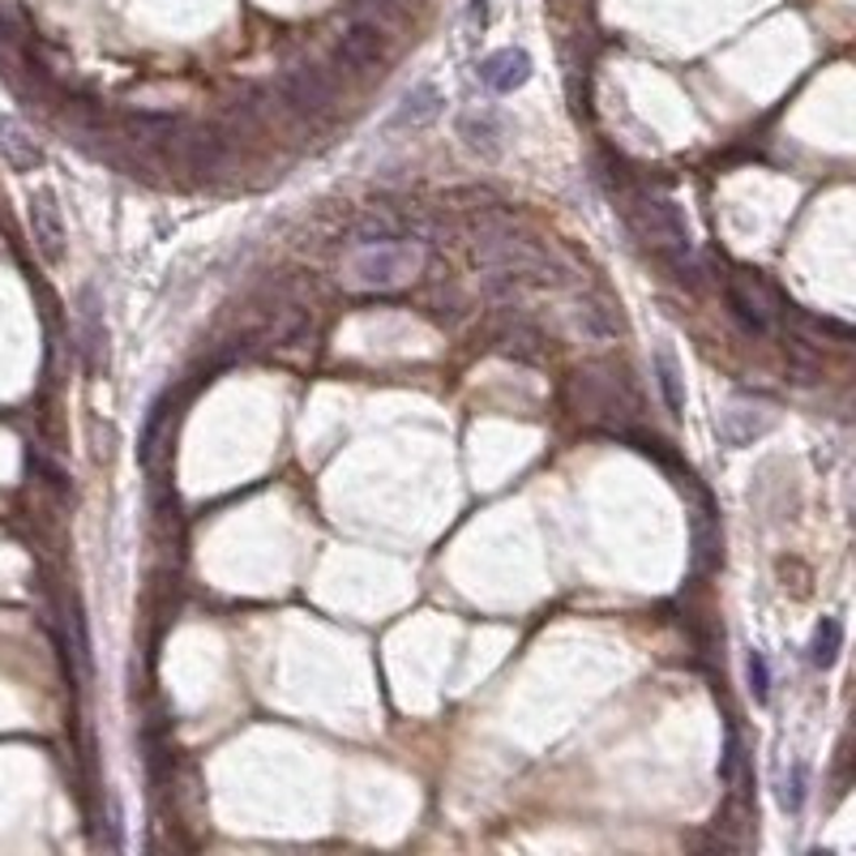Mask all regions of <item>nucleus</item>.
Wrapping results in <instances>:
<instances>
[{
    "label": "nucleus",
    "mask_w": 856,
    "mask_h": 856,
    "mask_svg": "<svg viewBox=\"0 0 856 856\" xmlns=\"http://www.w3.org/2000/svg\"><path fill=\"white\" fill-rule=\"evenodd\" d=\"M630 223L668 266L677 270L681 283H698L703 270H698V258H694V240H689V228H685V219L677 214L673 202L634 193L630 198Z\"/></svg>",
    "instance_id": "nucleus-1"
},
{
    "label": "nucleus",
    "mask_w": 856,
    "mask_h": 856,
    "mask_svg": "<svg viewBox=\"0 0 856 856\" xmlns=\"http://www.w3.org/2000/svg\"><path fill=\"white\" fill-rule=\"evenodd\" d=\"M437 117H442V90L433 87V82H424V87L403 94V103H399L394 117H390V129H424V124H433Z\"/></svg>",
    "instance_id": "nucleus-11"
},
{
    "label": "nucleus",
    "mask_w": 856,
    "mask_h": 856,
    "mask_svg": "<svg viewBox=\"0 0 856 856\" xmlns=\"http://www.w3.org/2000/svg\"><path fill=\"white\" fill-rule=\"evenodd\" d=\"M82 348H87V369L99 373L103 369V352H108V330H103V313H99V295L94 288L82 292Z\"/></svg>",
    "instance_id": "nucleus-12"
},
{
    "label": "nucleus",
    "mask_w": 856,
    "mask_h": 856,
    "mask_svg": "<svg viewBox=\"0 0 856 856\" xmlns=\"http://www.w3.org/2000/svg\"><path fill=\"white\" fill-rule=\"evenodd\" d=\"M459 138H463V147L480 154V159H502L505 150V129L497 112H489V108H472V112H463L459 120Z\"/></svg>",
    "instance_id": "nucleus-8"
},
{
    "label": "nucleus",
    "mask_w": 856,
    "mask_h": 856,
    "mask_svg": "<svg viewBox=\"0 0 856 856\" xmlns=\"http://www.w3.org/2000/svg\"><path fill=\"white\" fill-rule=\"evenodd\" d=\"M382 34L385 30L377 27V22H355V27H348V34H343V43H339L334 60H339V64H348L352 73H364V69L382 64L385 60V39Z\"/></svg>",
    "instance_id": "nucleus-6"
},
{
    "label": "nucleus",
    "mask_w": 856,
    "mask_h": 856,
    "mask_svg": "<svg viewBox=\"0 0 856 856\" xmlns=\"http://www.w3.org/2000/svg\"><path fill=\"white\" fill-rule=\"evenodd\" d=\"M719 784L741 797L745 793V749H741V737L728 728V737H724V754H719Z\"/></svg>",
    "instance_id": "nucleus-15"
},
{
    "label": "nucleus",
    "mask_w": 856,
    "mask_h": 856,
    "mask_svg": "<svg viewBox=\"0 0 856 856\" xmlns=\"http://www.w3.org/2000/svg\"><path fill=\"white\" fill-rule=\"evenodd\" d=\"M745 673H749V689H754V698H758V703H767V698H771L767 655H763V651H749V659H745Z\"/></svg>",
    "instance_id": "nucleus-19"
},
{
    "label": "nucleus",
    "mask_w": 856,
    "mask_h": 856,
    "mask_svg": "<svg viewBox=\"0 0 856 856\" xmlns=\"http://www.w3.org/2000/svg\"><path fill=\"white\" fill-rule=\"evenodd\" d=\"M30 236L48 266H57L64 258V214H60L52 189H34V198H30Z\"/></svg>",
    "instance_id": "nucleus-4"
},
{
    "label": "nucleus",
    "mask_w": 856,
    "mask_h": 856,
    "mask_svg": "<svg viewBox=\"0 0 856 856\" xmlns=\"http://www.w3.org/2000/svg\"><path fill=\"white\" fill-rule=\"evenodd\" d=\"M180 159L193 172H214L223 163V138L214 129H193L189 138H180Z\"/></svg>",
    "instance_id": "nucleus-13"
},
{
    "label": "nucleus",
    "mask_w": 856,
    "mask_h": 856,
    "mask_svg": "<svg viewBox=\"0 0 856 856\" xmlns=\"http://www.w3.org/2000/svg\"><path fill=\"white\" fill-rule=\"evenodd\" d=\"M771 429H775V403L754 399V394H737V399L719 412V442L728 445V450L754 445L758 437H767Z\"/></svg>",
    "instance_id": "nucleus-3"
},
{
    "label": "nucleus",
    "mask_w": 856,
    "mask_h": 856,
    "mask_svg": "<svg viewBox=\"0 0 856 856\" xmlns=\"http://www.w3.org/2000/svg\"><path fill=\"white\" fill-rule=\"evenodd\" d=\"M177 129H180V120L168 117V112H138V117H129V133H133V138H142V142L172 138Z\"/></svg>",
    "instance_id": "nucleus-17"
},
{
    "label": "nucleus",
    "mask_w": 856,
    "mask_h": 856,
    "mask_svg": "<svg viewBox=\"0 0 856 856\" xmlns=\"http://www.w3.org/2000/svg\"><path fill=\"white\" fill-rule=\"evenodd\" d=\"M163 415H168V399H159L147 415V429H142V442H138V463H147L154 459V442H159V429H163Z\"/></svg>",
    "instance_id": "nucleus-18"
},
{
    "label": "nucleus",
    "mask_w": 856,
    "mask_h": 856,
    "mask_svg": "<svg viewBox=\"0 0 856 856\" xmlns=\"http://www.w3.org/2000/svg\"><path fill=\"white\" fill-rule=\"evenodd\" d=\"M424 262V253L415 244H394V240H382V244H364L348 262V283L352 288H369V292H385V288H403L415 270Z\"/></svg>",
    "instance_id": "nucleus-2"
},
{
    "label": "nucleus",
    "mask_w": 856,
    "mask_h": 856,
    "mask_svg": "<svg viewBox=\"0 0 856 856\" xmlns=\"http://www.w3.org/2000/svg\"><path fill=\"white\" fill-rule=\"evenodd\" d=\"M484 27H489V0H472V9H467V34H480Z\"/></svg>",
    "instance_id": "nucleus-21"
},
{
    "label": "nucleus",
    "mask_w": 856,
    "mask_h": 856,
    "mask_svg": "<svg viewBox=\"0 0 856 856\" xmlns=\"http://www.w3.org/2000/svg\"><path fill=\"white\" fill-rule=\"evenodd\" d=\"M527 78H532V57L523 48H502L480 64V82L493 94H514L518 87H527Z\"/></svg>",
    "instance_id": "nucleus-7"
},
{
    "label": "nucleus",
    "mask_w": 856,
    "mask_h": 856,
    "mask_svg": "<svg viewBox=\"0 0 856 856\" xmlns=\"http://www.w3.org/2000/svg\"><path fill=\"white\" fill-rule=\"evenodd\" d=\"M728 313L737 318L745 334H767L771 330L767 295L754 279H728Z\"/></svg>",
    "instance_id": "nucleus-9"
},
{
    "label": "nucleus",
    "mask_w": 856,
    "mask_h": 856,
    "mask_svg": "<svg viewBox=\"0 0 856 856\" xmlns=\"http://www.w3.org/2000/svg\"><path fill=\"white\" fill-rule=\"evenodd\" d=\"M784 805H788L793 814L805 805V763H793V771H788V779H784Z\"/></svg>",
    "instance_id": "nucleus-20"
},
{
    "label": "nucleus",
    "mask_w": 856,
    "mask_h": 856,
    "mask_svg": "<svg viewBox=\"0 0 856 856\" xmlns=\"http://www.w3.org/2000/svg\"><path fill=\"white\" fill-rule=\"evenodd\" d=\"M839 647H844V625L835 617H823V625L814 630V643H809L814 668H830V664L839 659Z\"/></svg>",
    "instance_id": "nucleus-16"
},
{
    "label": "nucleus",
    "mask_w": 856,
    "mask_h": 856,
    "mask_svg": "<svg viewBox=\"0 0 856 856\" xmlns=\"http://www.w3.org/2000/svg\"><path fill=\"white\" fill-rule=\"evenodd\" d=\"M0 154L13 172H34L43 168V147L30 138V129L18 117H0Z\"/></svg>",
    "instance_id": "nucleus-10"
},
{
    "label": "nucleus",
    "mask_w": 856,
    "mask_h": 856,
    "mask_svg": "<svg viewBox=\"0 0 856 856\" xmlns=\"http://www.w3.org/2000/svg\"><path fill=\"white\" fill-rule=\"evenodd\" d=\"M655 377H659V390H664V403H668V412L681 415L685 412V385H681V364H677V352L664 343L659 352H655Z\"/></svg>",
    "instance_id": "nucleus-14"
},
{
    "label": "nucleus",
    "mask_w": 856,
    "mask_h": 856,
    "mask_svg": "<svg viewBox=\"0 0 856 856\" xmlns=\"http://www.w3.org/2000/svg\"><path fill=\"white\" fill-rule=\"evenodd\" d=\"M279 94H283V103H288V108L318 117V112H325V108L334 103V82L325 78L322 69L300 64V69H288V73L279 78Z\"/></svg>",
    "instance_id": "nucleus-5"
}]
</instances>
